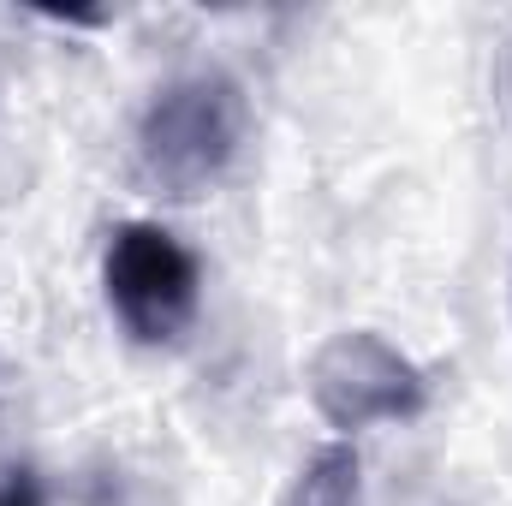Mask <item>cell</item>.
Segmentation results:
<instances>
[{
	"instance_id": "obj_4",
	"label": "cell",
	"mask_w": 512,
	"mask_h": 506,
	"mask_svg": "<svg viewBox=\"0 0 512 506\" xmlns=\"http://www.w3.org/2000/svg\"><path fill=\"white\" fill-rule=\"evenodd\" d=\"M280 506H364V459L352 441H322L298 477L286 483Z\"/></svg>"
},
{
	"instance_id": "obj_3",
	"label": "cell",
	"mask_w": 512,
	"mask_h": 506,
	"mask_svg": "<svg viewBox=\"0 0 512 506\" xmlns=\"http://www.w3.org/2000/svg\"><path fill=\"white\" fill-rule=\"evenodd\" d=\"M304 387H310V405L322 411V423L340 429V441L358 429H376V423H411L429 405V376L376 328L328 334L310 352Z\"/></svg>"
},
{
	"instance_id": "obj_5",
	"label": "cell",
	"mask_w": 512,
	"mask_h": 506,
	"mask_svg": "<svg viewBox=\"0 0 512 506\" xmlns=\"http://www.w3.org/2000/svg\"><path fill=\"white\" fill-rule=\"evenodd\" d=\"M0 506H48L42 477H36V471H6V483H0Z\"/></svg>"
},
{
	"instance_id": "obj_2",
	"label": "cell",
	"mask_w": 512,
	"mask_h": 506,
	"mask_svg": "<svg viewBox=\"0 0 512 506\" xmlns=\"http://www.w3.org/2000/svg\"><path fill=\"white\" fill-rule=\"evenodd\" d=\"M102 292L108 310L120 316L131 340L143 346H173L203 304V268L185 251V239H173L155 221H126L108 233L102 251Z\"/></svg>"
},
{
	"instance_id": "obj_1",
	"label": "cell",
	"mask_w": 512,
	"mask_h": 506,
	"mask_svg": "<svg viewBox=\"0 0 512 506\" xmlns=\"http://www.w3.org/2000/svg\"><path fill=\"white\" fill-rule=\"evenodd\" d=\"M245 90L227 72H185L137 120V161L167 197H203L245 149Z\"/></svg>"
}]
</instances>
